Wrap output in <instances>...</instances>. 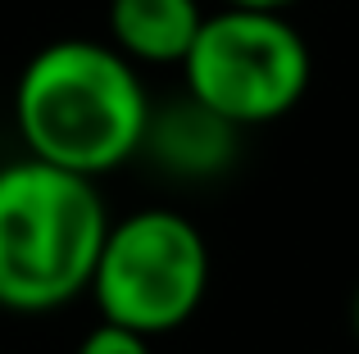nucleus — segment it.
<instances>
[{
    "mask_svg": "<svg viewBox=\"0 0 359 354\" xmlns=\"http://www.w3.org/2000/svg\"><path fill=\"white\" fill-rule=\"evenodd\" d=\"M309 45L278 9H232L201 18L182 59L187 96L232 127H264L287 118L309 91Z\"/></svg>",
    "mask_w": 359,
    "mask_h": 354,
    "instance_id": "obj_4",
    "label": "nucleus"
},
{
    "mask_svg": "<svg viewBox=\"0 0 359 354\" xmlns=\"http://www.w3.org/2000/svg\"><path fill=\"white\" fill-rule=\"evenodd\" d=\"M201 18L196 0H109L114 50L132 64H182Z\"/></svg>",
    "mask_w": 359,
    "mask_h": 354,
    "instance_id": "obj_6",
    "label": "nucleus"
},
{
    "mask_svg": "<svg viewBox=\"0 0 359 354\" xmlns=\"http://www.w3.org/2000/svg\"><path fill=\"white\" fill-rule=\"evenodd\" d=\"M237 132L241 127H232L228 118L205 109L201 100L182 96V100H168L164 109L150 105L141 150L164 173L187 177V182H205V177L228 173V164L237 160Z\"/></svg>",
    "mask_w": 359,
    "mask_h": 354,
    "instance_id": "obj_5",
    "label": "nucleus"
},
{
    "mask_svg": "<svg viewBox=\"0 0 359 354\" xmlns=\"http://www.w3.org/2000/svg\"><path fill=\"white\" fill-rule=\"evenodd\" d=\"M109 222L96 177L32 155L0 164V309L50 313L87 295Z\"/></svg>",
    "mask_w": 359,
    "mask_h": 354,
    "instance_id": "obj_2",
    "label": "nucleus"
},
{
    "mask_svg": "<svg viewBox=\"0 0 359 354\" xmlns=\"http://www.w3.org/2000/svg\"><path fill=\"white\" fill-rule=\"evenodd\" d=\"M223 5H232V9H278V14H287L296 0H223Z\"/></svg>",
    "mask_w": 359,
    "mask_h": 354,
    "instance_id": "obj_8",
    "label": "nucleus"
},
{
    "mask_svg": "<svg viewBox=\"0 0 359 354\" xmlns=\"http://www.w3.org/2000/svg\"><path fill=\"white\" fill-rule=\"evenodd\" d=\"M210 291V246L177 209H137L109 222L87 295L100 318L137 337H164L191 323Z\"/></svg>",
    "mask_w": 359,
    "mask_h": 354,
    "instance_id": "obj_3",
    "label": "nucleus"
},
{
    "mask_svg": "<svg viewBox=\"0 0 359 354\" xmlns=\"http://www.w3.org/2000/svg\"><path fill=\"white\" fill-rule=\"evenodd\" d=\"M351 323H355V337H359V291H355V304H351Z\"/></svg>",
    "mask_w": 359,
    "mask_h": 354,
    "instance_id": "obj_9",
    "label": "nucleus"
},
{
    "mask_svg": "<svg viewBox=\"0 0 359 354\" xmlns=\"http://www.w3.org/2000/svg\"><path fill=\"white\" fill-rule=\"evenodd\" d=\"M150 91L137 64L91 36L50 41L23 64L14 127L27 155L82 177H105L141 155Z\"/></svg>",
    "mask_w": 359,
    "mask_h": 354,
    "instance_id": "obj_1",
    "label": "nucleus"
},
{
    "mask_svg": "<svg viewBox=\"0 0 359 354\" xmlns=\"http://www.w3.org/2000/svg\"><path fill=\"white\" fill-rule=\"evenodd\" d=\"M78 354H150V341L128 327H114V323H100L82 337Z\"/></svg>",
    "mask_w": 359,
    "mask_h": 354,
    "instance_id": "obj_7",
    "label": "nucleus"
}]
</instances>
